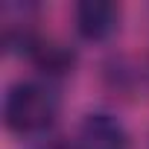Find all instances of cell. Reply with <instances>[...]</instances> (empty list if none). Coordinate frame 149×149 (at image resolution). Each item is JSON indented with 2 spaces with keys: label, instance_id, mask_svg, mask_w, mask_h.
<instances>
[{
  "label": "cell",
  "instance_id": "cell-1",
  "mask_svg": "<svg viewBox=\"0 0 149 149\" xmlns=\"http://www.w3.org/2000/svg\"><path fill=\"white\" fill-rule=\"evenodd\" d=\"M58 102L56 94L38 82L12 85L3 102V120L18 134H38L56 120Z\"/></svg>",
  "mask_w": 149,
  "mask_h": 149
},
{
  "label": "cell",
  "instance_id": "cell-2",
  "mask_svg": "<svg viewBox=\"0 0 149 149\" xmlns=\"http://www.w3.org/2000/svg\"><path fill=\"white\" fill-rule=\"evenodd\" d=\"M76 149H129L126 126L105 111L88 114L76 132Z\"/></svg>",
  "mask_w": 149,
  "mask_h": 149
},
{
  "label": "cell",
  "instance_id": "cell-3",
  "mask_svg": "<svg viewBox=\"0 0 149 149\" xmlns=\"http://www.w3.org/2000/svg\"><path fill=\"white\" fill-rule=\"evenodd\" d=\"M120 9L108 0H82L76 6V29L88 41H102L117 29Z\"/></svg>",
  "mask_w": 149,
  "mask_h": 149
},
{
  "label": "cell",
  "instance_id": "cell-4",
  "mask_svg": "<svg viewBox=\"0 0 149 149\" xmlns=\"http://www.w3.org/2000/svg\"><path fill=\"white\" fill-rule=\"evenodd\" d=\"M29 56H32L35 67L50 73V76H61L73 67V53L58 41H35L29 47Z\"/></svg>",
  "mask_w": 149,
  "mask_h": 149
}]
</instances>
